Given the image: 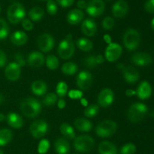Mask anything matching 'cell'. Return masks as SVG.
Returning a JSON list of instances; mask_svg holds the SVG:
<instances>
[{"label": "cell", "instance_id": "cell-47", "mask_svg": "<svg viewBox=\"0 0 154 154\" xmlns=\"http://www.w3.org/2000/svg\"><path fill=\"white\" fill-rule=\"evenodd\" d=\"M56 2L62 8H69L75 2V0H56Z\"/></svg>", "mask_w": 154, "mask_h": 154}, {"label": "cell", "instance_id": "cell-19", "mask_svg": "<svg viewBox=\"0 0 154 154\" xmlns=\"http://www.w3.org/2000/svg\"><path fill=\"white\" fill-rule=\"evenodd\" d=\"M81 31L85 36H93L97 32V24L91 18H87L81 24Z\"/></svg>", "mask_w": 154, "mask_h": 154}, {"label": "cell", "instance_id": "cell-22", "mask_svg": "<svg viewBox=\"0 0 154 154\" xmlns=\"http://www.w3.org/2000/svg\"><path fill=\"white\" fill-rule=\"evenodd\" d=\"M84 14L81 9L75 8L71 10L67 14V21L71 25H77L83 21Z\"/></svg>", "mask_w": 154, "mask_h": 154}, {"label": "cell", "instance_id": "cell-60", "mask_svg": "<svg viewBox=\"0 0 154 154\" xmlns=\"http://www.w3.org/2000/svg\"><path fill=\"white\" fill-rule=\"evenodd\" d=\"M107 1H111V0H107Z\"/></svg>", "mask_w": 154, "mask_h": 154}, {"label": "cell", "instance_id": "cell-14", "mask_svg": "<svg viewBox=\"0 0 154 154\" xmlns=\"http://www.w3.org/2000/svg\"><path fill=\"white\" fill-rule=\"evenodd\" d=\"M123 72V76L124 78L125 81L129 84H134L137 82L139 79V72L138 69L132 66H124L121 69Z\"/></svg>", "mask_w": 154, "mask_h": 154}, {"label": "cell", "instance_id": "cell-10", "mask_svg": "<svg viewBox=\"0 0 154 154\" xmlns=\"http://www.w3.org/2000/svg\"><path fill=\"white\" fill-rule=\"evenodd\" d=\"M54 37L51 34L44 33L41 34L37 39V45L42 52H49L54 47Z\"/></svg>", "mask_w": 154, "mask_h": 154}, {"label": "cell", "instance_id": "cell-41", "mask_svg": "<svg viewBox=\"0 0 154 154\" xmlns=\"http://www.w3.org/2000/svg\"><path fill=\"white\" fill-rule=\"evenodd\" d=\"M47 11L50 15H55L58 11L57 3L54 0H49L47 2Z\"/></svg>", "mask_w": 154, "mask_h": 154}, {"label": "cell", "instance_id": "cell-2", "mask_svg": "<svg viewBox=\"0 0 154 154\" xmlns=\"http://www.w3.org/2000/svg\"><path fill=\"white\" fill-rule=\"evenodd\" d=\"M26 10L21 3L14 2L11 5L7 11V18L12 24H17L25 18Z\"/></svg>", "mask_w": 154, "mask_h": 154}, {"label": "cell", "instance_id": "cell-11", "mask_svg": "<svg viewBox=\"0 0 154 154\" xmlns=\"http://www.w3.org/2000/svg\"><path fill=\"white\" fill-rule=\"evenodd\" d=\"M123 48L121 45L114 42L108 44L105 51V58L109 62H115L121 56Z\"/></svg>", "mask_w": 154, "mask_h": 154}, {"label": "cell", "instance_id": "cell-44", "mask_svg": "<svg viewBox=\"0 0 154 154\" xmlns=\"http://www.w3.org/2000/svg\"><path fill=\"white\" fill-rule=\"evenodd\" d=\"M14 62H16L20 67L24 66L26 63V60L24 58V56L20 53H17L14 55Z\"/></svg>", "mask_w": 154, "mask_h": 154}, {"label": "cell", "instance_id": "cell-40", "mask_svg": "<svg viewBox=\"0 0 154 154\" xmlns=\"http://www.w3.org/2000/svg\"><path fill=\"white\" fill-rule=\"evenodd\" d=\"M136 152V146L134 143H128L123 145L120 149V154H135Z\"/></svg>", "mask_w": 154, "mask_h": 154}, {"label": "cell", "instance_id": "cell-7", "mask_svg": "<svg viewBox=\"0 0 154 154\" xmlns=\"http://www.w3.org/2000/svg\"><path fill=\"white\" fill-rule=\"evenodd\" d=\"M74 147L78 152H87L91 151L95 146V140L90 135H80L74 139Z\"/></svg>", "mask_w": 154, "mask_h": 154}, {"label": "cell", "instance_id": "cell-30", "mask_svg": "<svg viewBox=\"0 0 154 154\" xmlns=\"http://www.w3.org/2000/svg\"><path fill=\"white\" fill-rule=\"evenodd\" d=\"M60 130L61 134L64 136L66 138L68 139H75L76 137L75 131L72 126H71L69 123L61 124L60 127Z\"/></svg>", "mask_w": 154, "mask_h": 154}, {"label": "cell", "instance_id": "cell-25", "mask_svg": "<svg viewBox=\"0 0 154 154\" xmlns=\"http://www.w3.org/2000/svg\"><path fill=\"white\" fill-rule=\"evenodd\" d=\"M31 90L36 96H43L46 95L47 91H48V85L44 81L36 80L32 83Z\"/></svg>", "mask_w": 154, "mask_h": 154}, {"label": "cell", "instance_id": "cell-52", "mask_svg": "<svg viewBox=\"0 0 154 154\" xmlns=\"http://www.w3.org/2000/svg\"><path fill=\"white\" fill-rule=\"evenodd\" d=\"M104 39H105V41L106 42V43L108 44H110L111 42H111V38L109 35H105V36H104Z\"/></svg>", "mask_w": 154, "mask_h": 154}, {"label": "cell", "instance_id": "cell-36", "mask_svg": "<svg viewBox=\"0 0 154 154\" xmlns=\"http://www.w3.org/2000/svg\"><path fill=\"white\" fill-rule=\"evenodd\" d=\"M9 26L2 18H0V40L5 39L9 35Z\"/></svg>", "mask_w": 154, "mask_h": 154}, {"label": "cell", "instance_id": "cell-16", "mask_svg": "<svg viewBox=\"0 0 154 154\" xmlns=\"http://www.w3.org/2000/svg\"><path fill=\"white\" fill-rule=\"evenodd\" d=\"M129 11V5L125 0H118L112 6L111 11L114 17L117 18H123L126 15Z\"/></svg>", "mask_w": 154, "mask_h": 154}, {"label": "cell", "instance_id": "cell-12", "mask_svg": "<svg viewBox=\"0 0 154 154\" xmlns=\"http://www.w3.org/2000/svg\"><path fill=\"white\" fill-rule=\"evenodd\" d=\"M76 84L81 91L88 90L93 84V75L87 70L81 71L77 75Z\"/></svg>", "mask_w": 154, "mask_h": 154}, {"label": "cell", "instance_id": "cell-49", "mask_svg": "<svg viewBox=\"0 0 154 154\" xmlns=\"http://www.w3.org/2000/svg\"><path fill=\"white\" fill-rule=\"evenodd\" d=\"M77 6H78V9H86L87 6V2L85 0H78L77 2Z\"/></svg>", "mask_w": 154, "mask_h": 154}, {"label": "cell", "instance_id": "cell-23", "mask_svg": "<svg viewBox=\"0 0 154 154\" xmlns=\"http://www.w3.org/2000/svg\"><path fill=\"white\" fill-rule=\"evenodd\" d=\"M10 41L12 44L17 46H21L25 45L28 41V36L23 31H15L10 36Z\"/></svg>", "mask_w": 154, "mask_h": 154}, {"label": "cell", "instance_id": "cell-13", "mask_svg": "<svg viewBox=\"0 0 154 154\" xmlns=\"http://www.w3.org/2000/svg\"><path fill=\"white\" fill-rule=\"evenodd\" d=\"M98 104L99 107L106 108L113 104L114 100V91L109 88H103L98 95Z\"/></svg>", "mask_w": 154, "mask_h": 154}, {"label": "cell", "instance_id": "cell-37", "mask_svg": "<svg viewBox=\"0 0 154 154\" xmlns=\"http://www.w3.org/2000/svg\"><path fill=\"white\" fill-rule=\"evenodd\" d=\"M57 99H58V98H57V94L48 93L45 95L43 100H42V103L45 106L50 107V106L54 105L57 102Z\"/></svg>", "mask_w": 154, "mask_h": 154}, {"label": "cell", "instance_id": "cell-8", "mask_svg": "<svg viewBox=\"0 0 154 154\" xmlns=\"http://www.w3.org/2000/svg\"><path fill=\"white\" fill-rule=\"evenodd\" d=\"M29 131L33 137L36 139L41 138L48 132V124L44 119H38L31 124Z\"/></svg>", "mask_w": 154, "mask_h": 154}, {"label": "cell", "instance_id": "cell-57", "mask_svg": "<svg viewBox=\"0 0 154 154\" xmlns=\"http://www.w3.org/2000/svg\"><path fill=\"white\" fill-rule=\"evenodd\" d=\"M0 154H4V152H3V151L1 149H0Z\"/></svg>", "mask_w": 154, "mask_h": 154}, {"label": "cell", "instance_id": "cell-55", "mask_svg": "<svg viewBox=\"0 0 154 154\" xmlns=\"http://www.w3.org/2000/svg\"><path fill=\"white\" fill-rule=\"evenodd\" d=\"M4 101H5V98H4V96H3L2 94L0 93V104H2V103L4 102Z\"/></svg>", "mask_w": 154, "mask_h": 154}, {"label": "cell", "instance_id": "cell-3", "mask_svg": "<svg viewBox=\"0 0 154 154\" xmlns=\"http://www.w3.org/2000/svg\"><path fill=\"white\" fill-rule=\"evenodd\" d=\"M141 42V35L136 30L129 28L123 34V43L125 48L129 51H134L139 46Z\"/></svg>", "mask_w": 154, "mask_h": 154}, {"label": "cell", "instance_id": "cell-45", "mask_svg": "<svg viewBox=\"0 0 154 154\" xmlns=\"http://www.w3.org/2000/svg\"><path fill=\"white\" fill-rule=\"evenodd\" d=\"M21 23H22V27L26 31H31L34 28V24L30 19H25L24 18Z\"/></svg>", "mask_w": 154, "mask_h": 154}, {"label": "cell", "instance_id": "cell-18", "mask_svg": "<svg viewBox=\"0 0 154 154\" xmlns=\"http://www.w3.org/2000/svg\"><path fill=\"white\" fill-rule=\"evenodd\" d=\"M131 61L138 66H146L150 65L153 60L150 54L145 52H137L131 57Z\"/></svg>", "mask_w": 154, "mask_h": 154}, {"label": "cell", "instance_id": "cell-56", "mask_svg": "<svg viewBox=\"0 0 154 154\" xmlns=\"http://www.w3.org/2000/svg\"><path fill=\"white\" fill-rule=\"evenodd\" d=\"M150 27H151L152 30H154V18L151 21V23H150Z\"/></svg>", "mask_w": 154, "mask_h": 154}, {"label": "cell", "instance_id": "cell-28", "mask_svg": "<svg viewBox=\"0 0 154 154\" xmlns=\"http://www.w3.org/2000/svg\"><path fill=\"white\" fill-rule=\"evenodd\" d=\"M75 128L81 132H89L93 128V124L90 120L84 118H78L74 122Z\"/></svg>", "mask_w": 154, "mask_h": 154}, {"label": "cell", "instance_id": "cell-33", "mask_svg": "<svg viewBox=\"0 0 154 154\" xmlns=\"http://www.w3.org/2000/svg\"><path fill=\"white\" fill-rule=\"evenodd\" d=\"M78 66L75 63L72 61L66 62V63H63L62 66L61 70L63 73L66 74L68 75H73L78 72Z\"/></svg>", "mask_w": 154, "mask_h": 154}, {"label": "cell", "instance_id": "cell-29", "mask_svg": "<svg viewBox=\"0 0 154 154\" xmlns=\"http://www.w3.org/2000/svg\"><path fill=\"white\" fill-rule=\"evenodd\" d=\"M45 15V11L41 7H33L29 11V18L32 21L37 22L41 21Z\"/></svg>", "mask_w": 154, "mask_h": 154}, {"label": "cell", "instance_id": "cell-50", "mask_svg": "<svg viewBox=\"0 0 154 154\" xmlns=\"http://www.w3.org/2000/svg\"><path fill=\"white\" fill-rule=\"evenodd\" d=\"M57 105H58L59 108L61 109V110L62 109H64L65 107H66V101L63 98H61L59 101H57Z\"/></svg>", "mask_w": 154, "mask_h": 154}, {"label": "cell", "instance_id": "cell-58", "mask_svg": "<svg viewBox=\"0 0 154 154\" xmlns=\"http://www.w3.org/2000/svg\"><path fill=\"white\" fill-rule=\"evenodd\" d=\"M39 1H43V2H45V1H49V0H39Z\"/></svg>", "mask_w": 154, "mask_h": 154}, {"label": "cell", "instance_id": "cell-21", "mask_svg": "<svg viewBox=\"0 0 154 154\" xmlns=\"http://www.w3.org/2000/svg\"><path fill=\"white\" fill-rule=\"evenodd\" d=\"M7 123L8 124L9 126L13 128H20L23 125V118L17 113L14 112H11L6 116L5 118Z\"/></svg>", "mask_w": 154, "mask_h": 154}, {"label": "cell", "instance_id": "cell-51", "mask_svg": "<svg viewBox=\"0 0 154 154\" xmlns=\"http://www.w3.org/2000/svg\"><path fill=\"white\" fill-rule=\"evenodd\" d=\"M126 95H127L128 97H132L133 96V95H136V91L132 90V89H127V90L126 91Z\"/></svg>", "mask_w": 154, "mask_h": 154}, {"label": "cell", "instance_id": "cell-4", "mask_svg": "<svg viewBox=\"0 0 154 154\" xmlns=\"http://www.w3.org/2000/svg\"><path fill=\"white\" fill-rule=\"evenodd\" d=\"M75 50V45L72 39V34H69L66 39L60 42L57 48V53L62 59L69 60L74 54Z\"/></svg>", "mask_w": 154, "mask_h": 154}, {"label": "cell", "instance_id": "cell-20", "mask_svg": "<svg viewBox=\"0 0 154 154\" xmlns=\"http://www.w3.org/2000/svg\"><path fill=\"white\" fill-rule=\"evenodd\" d=\"M137 96L141 100H147L151 96L152 88L150 83L147 81L141 82L135 91Z\"/></svg>", "mask_w": 154, "mask_h": 154}, {"label": "cell", "instance_id": "cell-5", "mask_svg": "<svg viewBox=\"0 0 154 154\" xmlns=\"http://www.w3.org/2000/svg\"><path fill=\"white\" fill-rule=\"evenodd\" d=\"M148 109L143 103H135L130 106L128 110L127 117L132 122H138L142 120L147 114Z\"/></svg>", "mask_w": 154, "mask_h": 154}, {"label": "cell", "instance_id": "cell-43", "mask_svg": "<svg viewBox=\"0 0 154 154\" xmlns=\"http://www.w3.org/2000/svg\"><path fill=\"white\" fill-rule=\"evenodd\" d=\"M83 96V92L81 90L72 89L69 91V97L72 99H81Z\"/></svg>", "mask_w": 154, "mask_h": 154}, {"label": "cell", "instance_id": "cell-54", "mask_svg": "<svg viewBox=\"0 0 154 154\" xmlns=\"http://www.w3.org/2000/svg\"><path fill=\"white\" fill-rule=\"evenodd\" d=\"M81 104H82L84 106H85V107H87V106L88 105L87 100L84 99V98H83V99H81Z\"/></svg>", "mask_w": 154, "mask_h": 154}, {"label": "cell", "instance_id": "cell-34", "mask_svg": "<svg viewBox=\"0 0 154 154\" xmlns=\"http://www.w3.org/2000/svg\"><path fill=\"white\" fill-rule=\"evenodd\" d=\"M45 63L48 68L51 70H55L59 67L60 61L58 57H56L54 54H49L45 58Z\"/></svg>", "mask_w": 154, "mask_h": 154}, {"label": "cell", "instance_id": "cell-59", "mask_svg": "<svg viewBox=\"0 0 154 154\" xmlns=\"http://www.w3.org/2000/svg\"><path fill=\"white\" fill-rule=\"evenodd\" d=\"M0 11H1V5H0Z\"/></svg>", "mask_w": 154, "mask_h": 154}, {"label": "cell", "instance_id": "cell-48", "mask_svg": "<svg viewBox=\"0 0 154 154\" xmlns=\"http://www.w3.org/2000/svg\"><path fill=\"white\" fill-rule=\"evenodd\" d=\"M7 63V56L4 51L0 49V67H3Z\"/></svg>", "mask_w": 154, "mask_h": 154}, {"label": "cell", "instance_id": "cell-38", "mask_svg": "<svg viewBox=\"0 0 154 154\" xmlns=\"http://www.w3.org/2000/svg\"><path fill=\"white\" fill-rule=\"evenodd\" d=\"M56 91H57V95L60 98H63L66 96L68 92V85L66 82H60L57 84L56 87Z\"/></svg>", "mask_w": 154, "mask_h": 154}, {"label": "cell", "instance_id": "cell-42", "mask_svg": "<svg viewBox=\"0 0 154 154\" xmlns=\"http://www.w3.org/2000/svg\"><path fill=\"white\" fill-rule=\"evenodd\" d=\"M114 24H115V21L114 18L111 17H106L102 21V27L105 30H112L114 27Z\"/></svg>", "mask_w": 154, "mask_h": 154}, {"label": "cell", "instance_id": "cell-1", "mask_svg": "<svg viewBox=\"0 0 154 154\" xmlns=\"http://www.w3.org/2000/svg\"><path fill=\"white\" fill-rule=\"evenodd\" d=\"M20 109L26 117L35 118L42 111V104L35 98H26L21 101Z\"/></svg>", "mask_w": 154, "mask_h": 154}, {"label": "cell", "instance_id": "cell-46", "mask_svg": "<svg viewBox=\"0 0 154 154\" xmlns=\"http://www.w3.org/2000/svg\"><path fill=\"white\" fill-rule=\"evenodd\" d=\"M144 9L150 14H154V0H147L144 3Z\"/></svg>", "mask_w": 154, "mask_h": 154}, {"label": "cell", "instance_id": "cell-31", "mask_svg": "<svg viewBox=\"0 0 154 154\" xmlns=\"http://www.w3.org/2000/svg\"><path fill=\"white\" fill-rule=\"evenodd\" d=\"M13 134L12 131L8 128L0 129V146H3L9 143L12 140Z\"/></svg>", "mask_w": 154, "mask_h": 154}, {"label": "cell", "instance_id": "cell-32", "mask_svg": "<svg viewBox=\"0 0 154 154\" xmlns=\"http://www.w3.org/2000/svg\"><path fill=\"white\" fill-rule=\"evenodd\" d=\"M77 47L83 51H90L93 49V43L87 38H80L77 40Z\"/></svg>", "mask_w": 154, "mask_h": 154}, {"label": "cell", "instance_id": "cell-53", "mask_svg": "<svg viewBox=\"0 0 154 154\" xmlns=\"http://www.w3.org/2000/svg\"><path fill=\"white\" fill-rule=\"evenodd\" d=\"M5 118H6V116H5L3 113H0V122H3V121L5 120Z\"/></svg>", "mask_w": 154, "mask_h": 154}, {"label": "cell", "instance_id": "cell-17", "mask_svg": "<svg viewBox=\"0 0 154 154\" xmlns=\"http://www.w3.org/2000/svg\"><path fill=\"white\" fill-rule=\"evenodd\" d=\"M26 62L31 67L38 68L44 65L45 63V57L40 51H33L29 54Z\"/></svg>", "mask_w": 154, "mask_h": 154}, {"label": "cell", "instance_id": "cell-6", "mask_svg": "<svg viewBox=\"0 0 154 154\" xmlns=\"http://www.w3.org/2000/svg\"><path fill=\"white\" fill-rule=\"evenodd\" d=\"M117 129V125L115 122L109 119H105L99 122L96 127V133L102 138L111 137L115 134Z\"/></svg>", "mask_w": 154, "mask_h": 154}, {"label": "cell", "instance_id": "cell-35", "mask_svg": "<svg viewBox=\"0 0 154 154\" xmlns=\"http://www.w3.org/2000/svg\"><path fill=\"white\" fill-rule=\"evenodd\" d=\"M99 111V106L96 104L87 105L84 110V116L87 118H93L98 114Z\"/></svg>", "mask_w": 154, "mask_h": 154}, {"label": "cell", "instance_id": "cell-27", "mask_svg": "<svg viewBox=\"0 0 154 154\" xmlns=\"http://www.w3.org/2000/svg\"><path fill=\"white\" fill-rule=\"evenodd\" d=\"M105 57L101 54L98 55H90L86 57L84 60V63L87 67L94 68L96 67L98 65L102 64L105 61Z\"/></svg>", "mask_w": 154, "mask_h": 154}, {"label": "cell", "instance_id": "cell-26", "mask_svg": "<svg viewBox=\"0 0 154 154\" xmlns=\"http://www.w3.org/2000/svg\"><path fill=\"white\" fill-rule=\"evenodd\" d=\"M99 154H117V148L115 145L110 141H102L99 143L98 147Z\"/></svg>", "mask_w": 154, "mask_h": 154}, {"label": "cell", "instance_id": "cell-15", "mask_svg": "<svg viewBox=\"0 0 154 154\" xmlns=\"http://www.w3.org/2000/svg\"><path fill=\"white\" fill-rule=\"evenodd\" d=\"M21 74V67L16 62H11L6 66L5 75L8 80L11 82L19 79Z\"/></svg>", "mask_w": 154, "mask_h": 154}, {"label": "cell", "instance_id": "cell-39", "mask_svg": "<svg viewBox=\"0 0 154 154\" xmlns=\"http://www.w3.org/2000/svg\"><path fill=\"white\" fill-rule=\"evenodd\" d=\"M50 144L49 140L47 139H42L40 140L38 145V152L39 154H45L49 150Z\"/></svg>", "mask_w": 154, "mask_h": 154}, {"label": "cell", "instance_id": "cell-9", "mask_svg": "<svg viewBox=\"0 0 154 154\" xmlns=\"http://www.w3.org/2000/svg\"><path fill=\"white\" fill-rule=\"evenodd\" d=\"M105 9V4L103 0H90L87 2L86 11L90 16L97 18L104 13Z\"/></svg>", "mask_w": 154, "mask_h": 154}, {"label": "cell", "instance_id": "cell-24", "mask_svg": "<svg viewBox=\"0 0 154 154\" xmlns=\"http://www.w3.org/2000/svg\"><path fill=\"white\" fill-rule=\"evenodd\" d=\"M54 149L57 154H68L70 150V144L66 138L60 137L54 143Z\"/></svg>", "mask_w": 154, "mask_h": 154}]
</instances>
